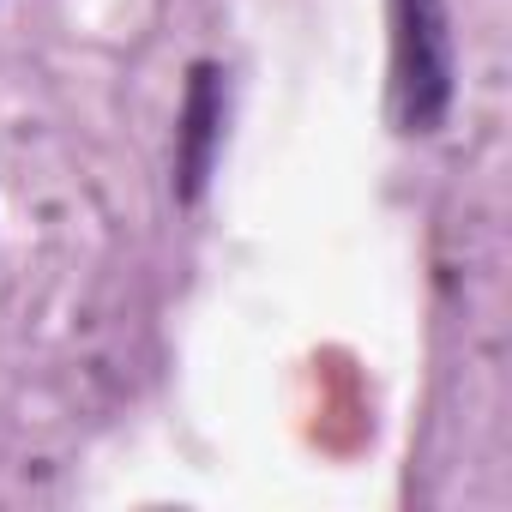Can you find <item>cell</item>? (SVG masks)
Wrapping results in <instances>:
<instances>
[{
	"label": "cell",
	"mask_w": 512,
	"mask_h": 512,
	"mask_svg": "<svg viewBox=\"0 0 512 512\" xmlns=\"http://www.w3.org/2000/svg\"><path fill=\"white\" fill-rule=\"evenodd\" d=\"M458 97V37L446 0H392V121L410 139L446 127Z\"/></svg>",
	"instance_id": "obj_1"
},
{
	"label": "cell",
	"mask_w": 512,
	"mask_h": 512,
	"mask_svg": "<svg viewBox=\"0 0 512 512\" xmlns=\"http://www.w3.org/2000/svg\"><path fill=\"white\" fill-rule=\"evenodd\" d=\"M223 121H229V73L217 61H193L187 97H181V127H175V199L193 205L217 169L223 151Z\"/></svg>",
	"instance_id": "obj_2"
}]
</instances>
